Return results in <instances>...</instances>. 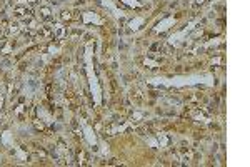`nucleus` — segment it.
<instances>
[{
    "instance_id": "f257e3e1",
    "label": "nucleus",
    "mask_w": 250,
    "mask_h": 167,
    "mask_svg": "<svg viewBox=\"0 0 250 167\" xmlns=\"http://www.w3.org/2000/svg\"><path fill=\"white\" fill-rule=\"evenodd\" d=\"M150 85H164V87H190V85H198V84H205V85H214V77L210 74H204V75H177L172 79H165V77H157V79L147 80Z\"/></svg>"
},
{
    "instance_id": "f03ea898",
    "label": "nucleus",
    "mask_w": 250,
    "mask_h": 167,
    "mask_svg": "<svg viewBox=\"0 0 250 167\" xmlns=\"http://www.w3.org/2000/svg\"><path fill=\"white\" fill-rule=\"evenodd\" d=\"M93 47L90 44L85 45V70H87V79H89V85H90V92L93 95V102L97 106L102 104V90H100V85H98V80H97L95 75V70H93Z\"/></svg>"
},
{
    "instance_id": "7ed1b4c3",
    "label": "nucleus",
    "mask_w": 250,
    "mask_h": 167,
    "mask_svg": "<svg viewBox=\"0 0 250 167\" xmlns=\"http://www.w3.org/2000/svg\"><path fill=\"white\" fill-rule=\"evenodd\" d=\"M197 24H198V20H192V22L189 24V25L185 27V29H182L180 30V32H177V33H173V35L170 37V39H168V44L170 45H180L183 42V40H187V35H189L190 32H192L193 29H195V25Z\"/></svg>"
},
{
    "instance_id": "20e7f679",
    "label": "nucleus",
    "mask_w": 250,
    "mask_h": 167,
    "mask_svg": "<svg viewBox=\"0 0 250 167\" xmlns=\"http://www.w3.org/2000/svg\"><path fill=\"white\" fill-rule=\"evenodd\" d=\"M80 125H82V129H83V135H85L87 142H89L90 145H93V147H95V145H97V135H95V132H93V129L90 127L85 120H82V119H80Z\"/></svg>"
},
{
    "instance_id": "39448f33",
    "label": "nucleus",
    "mask_w": 250,
    "mask_h": 167,
    "mask_svg": "<svg viewBox=\"0 0 250 167\" xmlns=\"http://www.w3.org/2000/svg\"><path fill=\"white\" fill-rule=\"evenodd\" d=\"M175 24H177V20H175V17H167L164 18L162 22H158L157 25H155V32H167L170 27H173Z\"/></svg>"
},
{
    "instance_id": "423d86ee",
    "label": "nucleus",
    "mask_w": 250,
    "mask_h": 167,
    "mask_svg": "<svg viewBox=\"0 0 250 167\" xmlns=\"http://www.w3.org/2000/svg\"><path fill=\"white\" fill-rule=\"evenodd\" d=\"M82 18H83V24H95V25H100V24H102V18H100L97 14H93V12H83Z\"/></svg>"
},
{
    "instance_id": "0eeeda50",
    "label": "nucleus",
    "mask_w": 250,
    "mask_h": 167,
    "mask_svg": "<svg viewBox=\"0 0 250 167\" xmlns=\"http://www.w3.org/2000/svg\"><path fill=\"white\" fill-rule=\"evenodd\" d=\"M102 5H104V7H107V8H110V10L114 12V15H115V17H118V18H120V17H123V12H122V10H118V8L115 7L114 4H112L110 0H102Z\"/></svg>"
},
{
    "instance_id": "6e6552de",
    "label": "nucleus",
    "mask_w": 250,
    "mask_h": 167,
    "mask_svg": "<svg viewBox=\"0 0 250 167\" xmlns=\"http://www.w3.org/2000/svg\"><path fill=\"white\" fill-rule=\"evenodd\" d=\"M142 24H143V18L142 17H135V18H132V20L129 22V29L130 30H137Z\"/></svg>"
},
{
    "instance_id": "1a4fd4ad",
    "label": "nucleus",
    "mask_w": 250,
    "mask_h": 167,
    "mask_svg": "<svg viewBox=\"0 0 250 167\" xmlns=\"http://www.w3.org/2000/svg\"><path fill=\"white\" fill-rule=\"evenodd\" d=\"M2 142H4L5 145H14V142H12V134L8 131H5L4 134H2Z\"/></svg>"
},
{
    "instance_id": "9d476101",
    "label": "nucleus",
    "mask_w": 250,
    "mask_h": 167,
    "mask_svg": "<svg viewBox=\"0 0 250 167\" xmlns=\"http://www.w3.org/2000/svg\"><path fill=\"white\" fill-rule=\"evenodd\" d=\"M39 115H40V117H43L47 124H52V122H54V119H52V115H50V114H47L43 109H39Z\"/></svg>"
},
{
    "instance_id": "9b49d317",
    "label": "nucleus",
    "mask_w": 250,
    "mask_h": 167,
    "mask_svg": "<svg viewBox=\"0 0 250 167\" xmlns=\"http://www.w3.org/2000/svg\"><path fill=\"white\" fill-rule=\"evenodd\" d=\"M167 144H168L167 134H158V147H167Z\"/></svg>"
},
{
    "instance_id": "f8f14e48",
    "label": "nucleus",
    "mask_w": 250,
    "mask_h": 167,
    "mask_svg": "<svg viewBox=\"0 0 250 167\" xmlns=\"http://www.w3.org/2000/svg\"><path fill=\"white\" fill-rule=\"evenodd\" d=\"M120 2H123V4H127V5H129V7H132V8H139L140 5H142V4H140V2H139V0H120Z\"/></svg>"
},
{
    "instance_id": "ddd939ff",
    "label": "nucleus",
    "mask_w": 250,
    "mask_h": 167,
    "mask_svg": "<svg viewBox=\"0 0 250 167\" xmlns=\"http://www.w3.org/2000/svg\"><path fill=\"white\" fill-rule=\"evenodd\" d=\"M193 120H197V122H204V124L210 122V119L205 117V115H202V114H195V115H193Z\"/></svg>"
},
{
    "instance_id": "4468645a",
    "label": "nucleus",
    "mask_w": 250,
    "mask_h": 167,
    "mask_svg": "<svg viewBox=\"0 0 250 167\" xmlns=\"http://www.w3.org/2000/svg\"><path fill=\"white\" fill-rule=\"evenodd\" d=\"M130 125V122H127V124H123V125H117V127H114L112 129V134H118V132H123L125 129Z\"/></svg>"
},
{
    "instance_id": "2eb2a0df",
    "label": "nucleus",
    "mask_w": 250,
    "mask_h": 167,
    "mask_svg": "<svg viewBox=\"0 0 250 167\" xmlns=\"http://www.w3.org/2000/svg\"><path fill=\"white\" fill-rule=\"evenodd\" d=\"M55 35L57 37H64L65 35V27L64 25H55Z\"/></svg>"
},
{
    "instance_id": "dca6fc26",
    "label": "nucleus",
    "mask_w": 250,
    "mask_h": 167,
    "mask_svg": "<svg viewBox=\"0 0 250 167\" xmlns=\"http://www.w3.org/2000/svg\"><path fill=\"white\" fill-rule=\"evenodd\" d=\"M143 64H145V65H148V67H152V69H157V67H158V62L152 60V58H145V60H143Z\"/></svg>"
},
{
    "instance_id": "f3484780",
    "label": "nucleus",
    "mask_w": 250,
    "mask_h": 167,
    "mask_svg": "<svg viewBox=\"0 0 250 167\" xmlns=\"http://www.w3.org/2000/svg\"><path fill=\"white\" fill-rule=\"evenodd\" d=\"M14 147H15V145H14ZM15 152H17V156H18V159H20V160H27V154H25L22 149L15 147Z\"/></svg>"
},
{
    "instance_id": "a211bd4d",
    "label": "nucleus",
    "mask_w": 250,
    "mask_h": 167,
    "mask_svg": "<svg viewBox=\"0 0 250 167\" xmlns=\"http://www.w3.org/2000/svg\"><path fill=\"white\" fill-rule=\"evenodd\" d=\"M218 44H220V39H214V40H210V42H207L204 47L208 49V47H215V45H218Z\"/></svg>"
},
{
    "instance_id": "6ab92c4d",
    "label": "nucleus",
    "mask_w": 250,
    "mask_h": 167,
    "mask_svg": "<svg viewBox=\"0 0 250 167\" xmlns=\"http://www.w3.org/2000/svg\"><path fill=\"white\" fill-rule=\"evenodd\" d=\"M147 144H148L150 147H158V140L157 139H152V137L147 139Z\"/></svg>"
},
{
    "instance_id": "aec40b11",
    "label": "nucleus",
    "mask_w": 250,
    "mask_h": 167,
    "mask_svg": "<svg viewBox=\"0 0 250 167\" xmlns=\"http://www.w3.org/2000/svg\"><path fill=\"white\" fill-rule=\"evenodd\" d=\"M140 119H143V114L142 112H137V110H135V112L132 114V120H140Z\"/></svg>"
},
{
    "instance_id": "412c9836",
    "label": "nucleus",
    "mask_w": 250,
    "mask_h": 167,
    "mask_svg": "<svg viewBox=\"0 0 250 167\" xmlns=\"http://www.w3.org/2000/svg\"><path fill=\"white\" fill-rule=\"evenodd\" d=\"M48 52H50L52 55H54V54H58V52H60V49L55 47V45H50V47H48Z\"/></svg>"
},
{
    "instance_id": "4be33fe9",
    "label": "nucleus",
    "mask_w": 250,
    "mask_h": 167,
    "mask_svg": "<svg viewBox=\"0 0 250 167\" xmlns=\"http://www.w3.org/2000/svg\"><path fill=\"white\" fill-rule=\"evenodd\" d=\"M40 14L43 15V17H48L52 12H50V8H47V7H43V8H40Z\"/></svg>"
},
{
    "instance_id": "5701e85b",
    "label": "nucleus",
    "mask_w": 250,
    "mask_h": 167,
    "mask_svg": "<svg viewBox=\"0 0 250 167\" xmlns=\"http://www.w3.org/2000/svg\"><path fill=\"white\" fill-rule=\"evenodd\" d=\"M18 32H20V27H18V25H12L10 27V33H14V35H15V33H18Z\"/></svg>"
},
{
    "instance_id": "b1692460",
    "label": "nucleus",
    "mask_w": 250,
    "mask_h": 167,
    "mask_svg": "<svg viewBox=\"0 0 250 167\" xmlns=\"http://www.w3.org/2000/svg\"><path fill=\"white\" fill-rule=\"evenodd\" d=\"M108 154H110V152H108V147H107V145H102V156H108Z\"/></svg>"
},
{
    "instance_id": "393cba45",
    "label": "nucleus",
    "mask_w": 250,
    "mask_h": 167,
    "mask_svg": "<svg viewBox=\"0 0 250 167\" xmlns=\"http://www.w3.org/2000/svg\"><path fill=\"white\" fill-rule=\"evenodd\" d=\"M2 52H4V54H8V52H10V44H7V45H5V47H4V50H2Z\"/></svg>"
},
{
    "instance_id": "a878e982",
    "label": "nucleus",
    "mask_w": 250,
    "mask_h": 167,
    "mask_svg": "<svg viewBox=\"0 0 250 167\" xmlns=\"http://www.w3.org/2000/svg\"><path fill=\"white\" fill-rule=\"evenodd\" d=\"M62 18H70V14H68V12H62Z\"/></svg>"
},
{
    "instance_id": "bb28decb",
    "label": "nucleus",
    "mask_w": 250,
    "mask_h": 167,
    "mask_svg": "<svg viewBox=\"0 0 250 167\" xmlns=\"http://www.w3.org/2000/svg\"><path fill=\"white\" fill-rule=\"evenodd\" d=\"M4 106V94H2V92H0V107Z\"/></svg>"
},
{
    "instance_id": "cd10ccee",
    "label": "nucleus",
    "mask_w": 250,
    "mask_h": 167,
    "mask_svg": "<svg viewBox=\"0 0 250 167\" xmlns=\"http://www.w3.org/2000/svg\"><path fill=\"white\" fill-rule=\"evenodd\" d=\"M195 2H197V4H204L205 0H195Z\"/></svg>"
},
{
    "instance_id": "c85d7f7f",
    "label": "nucleus",
    "mask_w": 250,
    "mask_h": 167,
    "mask_svg": "<svg viewBox=\"0 0 250 167\" xmlns=\"http://www.w3.org/2000/svg\"><path fill=\"white\" fill-rule=\"evenodd\" d=\"M29 2H35V0H29Z\"/></svg>"
}]
</instances>
